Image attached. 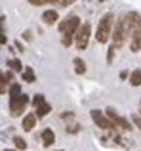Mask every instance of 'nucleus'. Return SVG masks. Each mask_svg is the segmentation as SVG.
Returning <instances> with one entry per match:
<instances>
[{"label": "nucleus", "mask_w": 141, "mask_h": 151, "mask_svg": "<svg viewBox=\"0 0 141 151\" xmlns=\"http://www.w3.org/2000/svg\"><path fill=\"white\" fill-rule=\"evenodd\" d=\"M113 27H115V15H113V14H105L103 17L99 19V25H97V33H95L97 42L105 44V42L111 40Z\"/></svg>", "instance_id": "obj_1"}, {"label": "nucleus", "mask_w": 141, "mask_h": 151, "mask_svg": "<svg viewBox=\"0 0 141 151\" xmlns=\"http://www.w3.org/2000/svg\"><path fill=\"white\" fill-rule=\"evenodd\" d=\"M90 35H92L90 23H80V27H78L76 33H74V44H76L78 50H86L88 40H90Z\"/></svg>", "instance_id": "obj_2"}, {"label": "nucleus", "mask_w": 141, "mask_h": 151, "mask_svg": "<svg viewBox=\"0 0 141 151\" xmlns=\"http://www.w3.org/2000/svg\"><path fill=\"white\" fill-rule=\"evenodd\" d=\"M27 103H29V96L27 94H15V96H10V111L11 115H15V117H19V115L25 111Z\"/></svg>", "instance_id": "obj_3"}, {"label": "nucleus", "mask_w": 141, "mask_h": 151, "mask_svg": "<svg viewBox=\"0 0 141 151\" xmlns=\"http://www.w3.org/2000/svg\"><path fill=\"white\" fill-rule=\"evenodd\" d=\"M78 27H80V17L74 15V14H70L59 23V33L61 35H74Z\"/></svg>", "instance_id": "obj_4"}, {"label": "nucleus", "mask_w": 141, "mask_h": 151, "mask_svg": "<svg viewBox=\"0 0 141 151\" xmlns=\"http://www.w3.org/2000/svg\"><path fill=\"white\" fill-rule=\"evenodd\" d=\"M126 37H128V33H126V29H124V25H122V19H118V21L115 23V27H113V35H111V38H113V46L118 50L120 46L124 44Z\"/></svg>", "instance_id": "obj_5"}, {"label": "nucleus", "mask_w": 141, "mask_h": 151, "mask_svg": "<svg viewBox=\"0 0 141 151\" xmlns=\"http://www.w3.org/2000/svg\"><path fill=\"white\" fill-rule=\"evenodd\" d=\"M92 119H93V122H95L101 130H109V132H113V130L116 128L115 122H113L107 115H103L101 111H97V109H92Z\"/></svg>", "instance_id": "obj_6"}, {"label": "nucleus", "mask_w": 141, "mask_h": 151, "mask_svg": "<svg viewBox=\"0 0 141 151\" xmlns=\"http://www.w3.org/2000/svg\"><path fill=\"white\" fill-rule=\"evenodd\" d=\"M139 23H141V15L137 14V12H128V14L122 17V25H124V29H126L128 37L134 33V29L139 25Z\"/></svg>", "instance_id": "obj_7"}, {"label": "nucleus", "mask_w": 141, "mask_h": 151, "mask_svg": "<svg viewBox=\"0 0 141 151\" xmlns=\"http://www.w3.org/2000/svg\"><path fill=\"white\" fill-rule=\"evenodd\" d=\"M105 115H107V117L111 119L113 122H115V126H116V128H120V130H132L130 122H128V121H126L124 117H120V115L116 113V109H113V107H107V111H105Z\"/></svg>", "instance_id": "obj_8"}, {"label": "nucleus", "mask_w": 141, "mask_h": 151, "mask_svg": "<svg viewBox=\"0 0 141 151\" xmlns=\"http://www.w3.org/2000/svg\"><path fill=\"white\" fill-rule=\"evenodd\" d=\"M130 48H132V52H139L141 50V23L137 27L134 29V33L130 35Z\"/></svg>", "instance_id": "obj_9"}, {"label": "nucleus", "mask_w": 141, "mask_h": 151, "mask_svg": "<svg viewBox=\"0 0 141 151\" xmlns=\"http://www.w3.org/2000/svg\"><path fill=\"white\" fill-rule=\"evenodd\" d=\"M57 19H59V15H57L56 10H46L44 14H42V21H44L46 25H53Z\"/></svg>", "instance_id": "obj_10"}, {"label": "nucleus", "mask_w": 141, "mask_h": 151, "mask_svg": "<svg viewBox=\"0 0 141 151\" xmlns=\"http://www.w3.org/2000/svg\"><path fill=\"white\" fill-rule=\"evenodd\" d=\"M34 124H36V115H33V113H29V115H25V119H23V130H27V132H31V130L34 128Z\"/></svg>", "instance_id": "obj_11"}, {"label": "nucleus", "mask_w": 141, "mask_h": 151, "mask_svg": "<svg viewBox=\"0 0 141 151\" xmlns=\"http://www.w3.org/2000/svg\"><path fill=\"white\" fill-rule=\"evenodd\" d=\"M53 142H56V134H53V130L46 128L44 132H42V144H44L46 147H50V145H53Z\"/></svg>", "instance_id": "obj_12"}, {"label": "nucleus", "mask_w": 141, "mask_h": 151, "mask_svg": "<svg viewBox=\"0 0 141 151\" xmlns=\"http://www.w3.org/2000/svg\"><path fill=\"white\" fill-rule=\"evenodd\" d=\"M10 82L11 81L6 77V73H2V71H0V94H4L8 88H10Z\"/></svg>", "instance_id": "obj_13"}, {"label": "nucleus", "mask_w": 141, "mask_h": 151, "mask_svg": "<svg viewBox=\"0 0 141 151\" xmlns=\"http://www.w3.org/2000/svg\"><path fill=\"white\" fill-rule=\"evenodd\" d=\"M50 111H52V105L44 101L42 105H38V107H36V117H46V115H48Z\"/></svg>", "instance_id": "obj_14"}, {"label": "nucleus", "mask_w": 141, "mask_h": 151, "mask_svg": "<svg viewBox=\"0 0 141 151\" xmlns=\"http://www.w3.org/2000/svg\"><path fill=\"white\" fill-rule=\"evenodd\" d=\"M130 84L132 86H141V69H135L130 75Z\"/></svg>", "instance_id": "obj_15"}, {"label": "nucleus", "mask_w": 141, "mask_h": 151, "mask_svg": "<svg viewBox=\"0 0 141 151\" xmlns=\"http://www.w3.org/2000/svg\"><path fill=\"white\" fill-rule=\"evenodd\" d=\"M23 81L25 82H34L36 81V75H34V71L31 69V67L29 69H23Z\"/></svg>", "instance_id": "obj_16"}, {"label": "nucleus", "mask_w": 141, "mask_h": 151, "mask_svg": "<svg viewBox=\"0 0 141 151\" xmlns=\"http://www.w3.org/2000/svg\"><path fill=\"white\" fill-rule=\"evenodd\" d=\"M74 71H76L78 75H84V73H86V63L82 61L80 58H76V59H74Z\"/></svg>", "instance_id": "obj_17"}, {"label": "nucleus", "mask_w": 141, "mask_h": 151, "mask_svg": "<svg viewBox=\"0 0 141 151\" xmlns=\"http://www.w3.org/2000/svg\"><path fill=\"white\" fill-rule=\"evenodd\" d=\"M8 65H10V69L15 71V73H21V71H23L21 61H19V59H10V61H8Z\"/></svg>", "instance_id": "obj_18"}, {"label": "nucleus", "mask_w": 141, "mask_h": 151, "mask_svg": "<svg viewBox=\"0 0 141 151\" xmlns=\"http://www.w3.org/2000/svg\"><path fill=\"white\" fill-rule=\"evenodd\" d=\"M14 144H15V147H17V149H25L27 147V142L23 140V138H19V136L14 138Z\"/></svg>", "instance_id": "obj_19"}, {"label": "nucleus", "mask_w": 141, "mask_h": 151, "mask_svg": "<svg viewBox=\"0 0 141 151\" xmlns=\"http://www.w3.org/2000/svg\"><path fill=\"white\" fill-rule=\"evenodd\" d=\"M42 103H44V96H42V94H36V96L33 98V105L38 107V105H42Z\"/></svg>", "instance_id": "obj_20"}, {"label": "nucleus", "mask_w": 141, "mask_h": 151, "mask_svg": "<svg viewBox=\"0 0 141 151\" xmlns=\"http://www.w3.org/2000/svg\"><path fill=\"white\" fill-rule=\"evenodd\" d=\"M132 122H134V124H135V126H137V128L141 130V115H137V113H135V115H132Z\"/></svg>", "instance_id": "obj_21"}, {"label": "nucleus", "mask_w": 141, "mask_h": 151, "mask_svg": "<svg viewBox=\"0 0 141 151\" xmlns=\"http://www.w3.org/2000/svg\"><path fill=\"white\" fill-rule=\"evenodd\" d=\"M29 4H33V6H44V4H50V0H29Z\"/></svg>", "instance_id": "obj_22"}, {"label": "nucleus", "mask_w": 141, "mask_h": 151, "mask_svg": "<svg viewBox=\"0 0 141 151\" xmlns=\"http://www.w3.org/2000/svg\"><path fill=\"white\" fill-rule=\"evenodd\" d=\"M78 130H80V126H78V124H67V132L74 134V132H78Z\"/></svg>", "instance_id": "obj_23"}, {"label": "nucleus", "mask_w": 141, "mask_h": 151, "mask_svg": "<svg viewBox=\"0 0 141 151\" xmlns=\"http://www.w3.org/2000/svg\"><path fill=\"white\" fill-rule=\"evenodd\" d=\"M74 2H76V0H59V2H57V4H59V6H70V4H74Z\"/></svg>", "instance_id": "obj_24"}, {"label": "nucleus", "mask_w": 141, "mask_h": 151, "mask_svg": "<svg viewBox=\"0 0 141 151\" xmlns=\"http://www.w3.org/2000/svg\"><path fill=\"white\" fill-rule=\"evenodd\" d=\"M8 42V38H6V35H4V31L0 29V44H6Z\"/></svg>", "instance_id": "obj_25"}, {"label": "nucleus", "mask_w": 141, "mask_h": 151, "mask_svg": "<svg viewBox=\"0 0 141 151\" xmlns=\"http://www.w3.org/2000/svg\"><path fill=\"white\" fill-rule=\"evenodd\" d=\"M23 38H25V40H31V38H33L31 37V31H25V33H23Z\"/></svg>", "instance_id": "obj_26"}, {"label": "nucleus", "mask_w": 141, "mask_h": 151, "mask_svg": "<svg viewBox=\"0 0 141 151\" xmlns=\"http://www.w3.org/2000/svg\"><path fill=\"white\" fill-rule=\"evenodd\" d=\"M4 27V17H0V29Z\"/></svg>", "instance_id": "obj_27"}, {"label": "nucleus", "mask_w": 141, "mask_h": 151, "mask_svg": "<svg viewBox=\"0 0 141 151\" xmlns=\"http://www.w3.org/2000/svg\"><path fill=\"white\" fill-rule=\"evenodd\" d=\"M57 2H59V0H50V4H57Z\"/></svg>", "instance_id": "obj_28"}, {"label": "nucleus", "mask_w": 141, "mask_h": 151, "mask_svg": "<svg viewBox=\"0 0 141 151\" xmlns=\"http://www.w3.org/2000/svg\"><path fill=\"white\" fill-rule=\"evenodd\" d=\"M6 151H15V149H6Z\"/></svg>", "instance_id": "obj_29"}]
</instances>
